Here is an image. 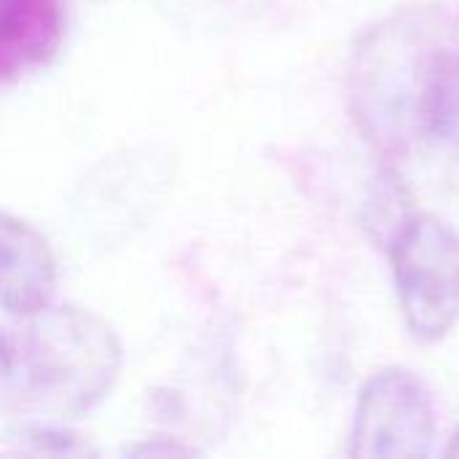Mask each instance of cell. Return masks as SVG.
<instances>
[{"instance_id":"ba28073f","label":"cell","mask_w":459,"mask_h":459,"mask_svg":"<svg viewBox=\"0 0 459 459\" xmlns=\"http://www.w3.org/2000/svg\"><path fill=\"white\" fill-rule=\"evenodd\" d=\"M446 457H459V430L452 436V441L446 446Z\"/></svg>"},{"instance_id":"8992f818","label":"cell","mask_w":459,"mask_h":459,"mask_svg":"<svg viewBox=\"0 0 459 459\" xmlns=\"http://www.w3.org/2000/svg\"><path fill=\"white\" fill-rule=\"evenodd\" d=\"M56 290V258L40 229L0 210V307L16 317L46 309Z\"/></svg>"},{"instance_id":"6da1fadb","label":"cell","mask_w":459,"mask_h":459,"mask_svg":"<svg viewBox=\"0 0 459 459\" xmlns=\"http://www.w3.org/2000/svg\"><path fill=\"white\" fill-rule=\"evenodd\" d=\"M121 342L94 312L46 307L0 333V385L32 417L70 422L97 409L118 382Z\"/></svg>"},{"instance_id":"52a82bcc","label":"cell","mask_w":459,"mask_h":459,"mask_svg":"<svg viewBox=\"0 0 459 459\" xmlns=\"http://www.w3.org/2000/svg\"><path fill=\"white\" fill-rule=\"evenodd\" d=\"M65 38V0H0V83L54 59Z\"/></svg>"},{"instance_id":"3957f363","label":"cell","mask_w":459,"mask_h":459,"mask_svg":"<svg viewBox=\"0 0 459 459\" xmlns=\"http://www.w3.org/2000/svg\"><path fill=\"white\" fill-rule=\"evenodd\" d=\"M379 239L387 247L411 339L444 342L459 323V237L444 221L411 204Z\"/></svg>"},{"instance_id":"7a4b0ae2","label":"cell","mask_w":459,"mask_h":459,"mask_svg":"<svg viewBox=\"0 0 459 459\" xmlns=\"http://www.w3.org/2000/svg\"><path fill=\"white\" fill-rule=\"evenodd\" d=\"M455 27L444 8L422 5L390 13L358 40L347 75L350 113L385 161L406 164L422 73Z\"/></svg>"},{"instance_id":"277c9868","label":"cell","mask_w":459,"mask_h":459,"mask_svg":"<svg viewBox=\"0 0 459 459\" xmlns=\"http://www.w3.org/2000/svg\"><path fill=\"white\" fill-rule=\"evenodd\" d=\"M436 406L409 368H382L360 387L350 455L360 459H420L436 455Z\"/></svg>"},{"instance_id":"5b68a950","label":"cell","mask_w":459,"mask_h":459,"mask_svg":"<svg viewBox=\"0 0 459 459\" xmlns=\"http://www.w3.org/2000/svg\"><path fill=\"white\" fill-rule=\"evenodd\" d=\"M406 164L425 172L430 186L459 191V38L457 27L436 46L422 73Z\"/></svg>"}]
</instances>
